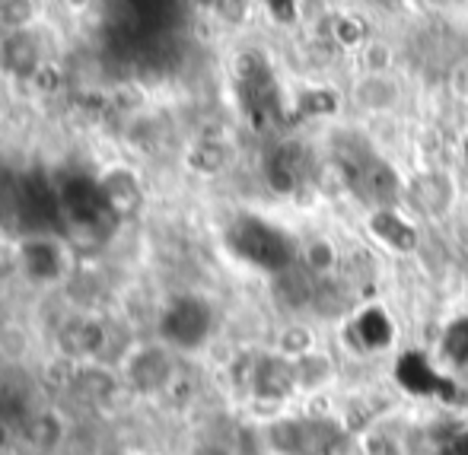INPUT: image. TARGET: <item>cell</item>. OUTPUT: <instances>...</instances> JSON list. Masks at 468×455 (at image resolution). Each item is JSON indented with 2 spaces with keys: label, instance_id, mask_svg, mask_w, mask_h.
<instances>
[{
  "label": "cell",
  "instance_id": "cell-4",
  "mask_svg": "<svg viewBox=\"0 0 468 455\" xmlns=\"http://www.w3.org/2000/svg\"><path fill=\"white\" fill-rule=\"evenodd\" d=\"M109 344V328L96 315H68L55 332L58 357L70 364H93Z\"/></svg>",
  "mask_w": 468,
  "mask_h": 455
},
{
  "label": "cell",
  "instance_id": "cell-1",
  "mask_svg": "<svg viewBox=\"0 0 468 455\" xmlns=\"http://www.w3.org/2000/svg\"><path fill=\"white\" fill-rule=\"evenodd\" d=\"M229 246L233 252H239L249 265L265 268V271H287L290 265V242L281 229H274L271 223L246 217L229 229Z\"/></svg>",
  "mask_w": 468,
  "mask_h": 455
},
{
  "label": "cell",
  "instance_id": "cell-2",
  "mask_svg": "<svg viewBox=\"0 0 468 455\" xmlns=\"http://www.w3.org/2000/svg\"><path fill=\"white\" fill-rule=\"evenodd\" d=\"M214 332V312L197 296H179L160 315V334L176 351H195Z\"/></svg>",
  "mask_w": 468,
  "mask_h": 455
},
{
  "label": "cell",
  "instance_id": "cell-3",
  "mask_svg": "<svg viewBox=\"0 0 468 455\" xmlns=\"http://www.w3.org/2000/svg\"><path fill=\"white\" fill-rule=\"evenodd\" d=\"M122 373V382L124 388L137 395H160L166 388H173V379H176V366H173V357H169L166 347L160 344H141L122 360L118 366Z\"/></svg>",
  "mask_w": 468,
  "mask_h": 455
},
{
  "label": "cell",
  "instance_id": "cell-5",
  "mask_svg": "<svg viewBox=\"0 0 468 455\" xmlns=\"http://www.w3.org/2000/svg\"><path fill=\"white\" fill-rule=\"evenodd\" d=\"M16 268L32 283H55L68 274V249L51 236H29L16 246Z\"/></svg>",
  "mask_w": 468,
  "mask_h": 455
},
{
  "label": "cell",
  "instance_id": "cell-13",
  "mask_svg": "<svg viewBox=\"0 0 468 455\" xmlns=\"http://www.w3.org/2000/svg\"><path fill=\"white\" fill-rule=\"evenodd\" d=\"M223 163H227V150H223L220 143H197V147L188 153V166L204 175L220 173Z\"/></svg>",
  "mask_w": 468,
  "mask_h": 455
},
{
  "label": "cell",
  "instance_id": "cell-11",
  "mask_svg": "<svg viewBox=\"0 0 468 455\" xmlns=\"http://www.w3.org/2000/svg\"><path fill=\"white\" fill-rule=\"evenodd\" d=\"M268 179L281 191H290L296 185V179H300V150H296L293 143H283L278 153L271 156V163H268Z\"/></svg>",
  "mask_w": 468,
  "mask_h": 455
},
{
  "label": "cell",
  "instance_id": "cell-7",
  "mask_svg": "<svg viewBox=\"0 0 468 455\" xmlns=\"http://www.w3.org/2000/svg\"><path fill=\"white\" fill-rule=\"evenodd\" d=\"M70 388H74L83 401H90V405H105V401H112L118 392H122L124 382L115 366L93 360V364H77L74 386Z\"/></svg>",
  "mask_w": 468,
  "mask_h": 455
},
{
  "label": "cell",
  "instance_id": "cell-8",
  "mask_svg": "<svg viewBox=\"0 0 468 455\" xmlns=\"http://www.w3.org/2000/svg\"><path fill=\"white\" fill-rule=\"evenodd\" d=\"M0 68L10 70L13 77H26V80H32V77L45 68L38 38L32 36L29 29L10 32V36L0 42Z\"/></svg>",
  "mask_w": 468,
  "mask_h": 455
},
{
  "label": "cell",
  "instance_id": "cell-15",
  "mask_svg": "<svg viewBox=\"0 0 468 455\" xmlns=\"http://www.w3.org/2000/svg\"><path fill=\"white\" fill-rule=\"evenodd\" d=\"M229 0H195V6H201V10H223Z\"/></svg>",
  "mask_w": 468,
  "mask_h": 455
},
{
  "label": "cell",
  "instance_id": "cell-9",
  "mask_svg": "<svg viewBox=\"0 0 468 455\" xmlns=\"http://www.w3.org/2000/svg\"><path fill=\"white\" fill-rule=\"evenodd\" d=\"M68 437V424L58 411H32L23 418V439L38 455H51Z\"/></svg>",
  "mask_w": 468,
  "mask_h": 455
},
{
  "label": "cell",
  "instance_id": "cell-12",
  "mask_svg": "<svg viewBox=\"0 0 468 455\" xmlns=\"http://www.w3.org/2000/svg\"><path fill=\"white\" fill-rule=\"evenodd\" d=\"M36 19V0H0V26L10 32H26Z\"/></svg>",
  "mask_w": 468,
  "mask_h": 455
},
{
  "label": "cell",
  "instance_id": "cell-6",
  "mask_svg": "<svg viewBox=\"0 0 468 455\" xmlns=\"http://www.w3.org/2000/svg\"><path fill=\"white\" fill-rule=\"evenodd\" d=\"M99 195L112 217H134L144 207V185L128 166H112L99 175Z\"/></svg>",
  "mask_w": 468,
  "mask_h": 455
},
{
  "label": "cell",
  "instance_id": "cell-10",
  "mask_svg": "<svg viewBox=\"0 0 468 455\" xmlns=\"http://www.w3.org/2000/svg\"><path fill=\"white\" fill-rule=\"evenodd\" d=\"M290 386H293V369L283 360H261V364H255L252 388L261 398H281V395L290 392Z\"/></svg>",
  "mask_w": 468,
  "mask_h": 455
},
{
  "label": "cell",
  "instance_id": "cell-16",
  "mask_svg": "<svg viewBox=\"0 0 468 455\" xmlns=\"http://www.w3.org/2000/svg\"><path fill=\"white\" fill-rule=\"evenodd\" d=\"M64 4H68V6H70V10H83V6H87V4H90V0H64Z\"/></svg>",
  "mask_w": 468,
  "mask_h": 455
},
{
  "label": "cell",
  "instance_id": "cell-14",
  "mask_svg": "<svg viewBox=\"0 0 468 455\" xmlns=\"http://www.w3.org/2000/svg\"><path fill=\"white\" fill-rule=\"evenodd\" d=\"M446 354H450V360L456 366L468 369V325L456 328V332H450V338H446Z\"/></svg>",
  "mask_w": 468,
  "mask_h": 455
}]
</instances>
